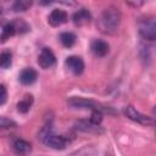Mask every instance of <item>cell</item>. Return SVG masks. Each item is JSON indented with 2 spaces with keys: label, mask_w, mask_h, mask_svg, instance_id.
I'll return each mask as SVG.
<instances>
[{
  "label": "cell",
  "mask_w": 156,
  "mask_h": 156,
  "mask_svg": "<svg viewBox=\"0 0 156 156\" xmlns=\"http://www.w3.org/2000/svg\"><path fill=\"white\" fill-rule=\"evenodd\" d=\"M11 63H12V54L7 50L2 51L1 55H0V66H1V68L6 69L11 66Z\"/></svg>",
  "instance_id": "18"
},
{
  "label": "cell",
  "mask_w": 156,
  "mask_h": 156,
  "mask_svg": "<svg viewBox=\"0 0 156 156\" xmlns=\"http://www.w3.org/2000/svg\"><path fill=\"white\" fill-rule=\"evenodd\" d=\"M40 139H41V141L46 145V146H49V147H51V149H55V150H63V149H66V146L69 144V140L67 139V138H65V136H62V135H57V134H54L52 132H51V129L49 128H46V129H43L41 130V133H40Z\"/></svg>",
  "instance_id": "2"
},
{
  "label": "cell",
  "mask_w": 156,
  "mask_h": 156,
  "mask_svg": "<svg viewBox=\"0 0 156 156\" xmlns=\"http://www.w3.org/2000/svg\"><path fill=\"white\" fill-rule=\"evenodd\" d=\"M91 21V13L87 9H80L73 15V23L78 27L85 26Z\"/></svg>",
  "instance_id": "11"
},
{
  "label": "cell",
  "mask_w": 156,
  "mask_h": 156,
  "mask_svg": "<svg viewBox=\"0 0 156 156\" xmlns=\"http://www.w3.org/2000/svg\"><path fill=\"white\" fill-rule=\"evenodd\" d=\"M90 49H91V51H93V54L95 56L102 57V56H105L108 52V44L106 41H104V40L95 39V40L91 41Z\"/></svg>",
  "instance_id": "12"
},
{
  "label": "cell",
  "mask_w": 156,
  "mask_h": 156,
  "mask_svg": "<svg viewBox=\"0 0 156 156\" xmlns=\"http://www.w3.org/2000/svg\"><path fill=\"white\" fill-rule=\"evenodd\" d=\"M90 121H91L94 124L100 126V123H101V121H102V113H101V111H91Z\"/></svg>",
  "instance_id": "20"
},
{
  "label": "cell",
  "mask_w": 156,
  "mask_h": 156,
  "mask_svg": "<svg viewBox=\"0 0 156 156\" xmlns=\"http://www.w3.org/2000/svg\"><path fill=\"white\" fill-rule=\"evenodd\" d=\"M68 20V16H67V12L63 11V10H60V9H55L50 12V15L48 16V22L50 26L52 27H60L61 24L66 23Z\"/></svg>",
  "instance_id": "7"
},
{
  "label": "cell",
  "mask_w": 156,
  "mask_h": 156,
  "mask_svg": "<svg viewBox=\"0 0 156 156\" xmlns=\"http://www.w3.org/2000/svg\"><path fill=\"white\" fill-rule=\"evenodd\" d=\"M12 22H13V24H15V27H16L17 34H18V33H20V34H22V33H27V32L30 30L29 24H28L27 22H24L23 20H21V18H16V20L12 21Z\"/></svg>",
  "instance_id": "19"
},
{
  "label": "cell",
  "mask_w": 156,
  "mask_h": 156,
  "mask_svg": "<svg viewBox=\"0 0 156 156\" xmlns=\"http://www.w3.org/2000/svg\"><path fill=\"white\" fill-rule=\"evenodd\" d=\"M123 112H124V115H126L129 119H132V121H134V122H136V123H139V124H143V126H151V124H154V121H152L150 117H147V116L140 113L139 111H136V110H135L133 106H130V105L127 106V107H124Z\"/></svg>",
  "instance_id": "4"
},
{
  "label": "cell",
  "mask_w": 156,
  "mask_h": 156,
  "mask_svg": "<svg viewBox=\"0 0 156 156\" xmlns=\"http://www.w3.org/2000/svg\"><path fill=\"white\" fill-rule=\"evenodd\" d=\"M56 62V57L54 55V52L49 49V48H43L39 56H38V65L44 68V69H48L50 67H52Z\"/></svg>",
  "instance_id": "6"
},
{
  "label": "cell",
  "mask_w": 156,
  "mask_h": 156,
  "mask_svg": "<svg viewBox=\"0 0 156 156\" xmlns=\"http://www.w3.org/2000/svg\"><path fill=\"white\" fill-rule=\"evenodd\" d=\"M0 93H1V95H0V105H4V104H5V101H6V98H7L6 88H5V85H4V84H1V85H0Z\"/></svg>",
  "instance_id": "22"
},
{
  "label": "cell",
  "mask_w": 156,
  "mask_h": 156,
  "mask_svg": "<svg viewBox=\"0 0 156 156\" xmlns=\"http://www.w3.org/2000/svg\"><path fill=\"white\" fill-rule=\"evenodd\" d=\"M139 35L147 41H156V18H146L138 26Z\"/></svg>",
  "instance_id": "3"
},
{
  "label": "cell",
  "mask_w": 156,
  "mask_h": 156,
  "mask_svg": "<svg viewBox=\"0 0 156 156\" xmlns=\"http://www.w3.org/2000/svg\"><path fill=\"white\" fill-rule=\"evenodd\" d=\"M0 127L4 128V129H6V128H13V127H16V123L12 119H9V118H6V117L2 116L0 118Z\"/></svg>",
  "instance_id": "21"
},
{
  "label": "cell",
  "mask_w": 156,
  "mask_h": 156,
  "mask_svg": "<svg viewBox=\"0 0 156 156\" xmlns=\"http://www.w3.org/2000/svg\"><path fill=\"white\" fill-rule=\"evenodd\" d=\"M76 34H73L72 32H62L60 34V41L65 48H72L76 43Z\"/></svg>",
  "instance_id": "14"
},
{
  "label": "cell",
  "mask_w": 156,
  "mask_h": 156,
  "mask_svg": "<svg viewBox=\"0 0 156 156\" xmlns=\"http://www.w3.org/2000/svg\"><path fill=\"white\" fill-rule=\"evenodd\" d=\"M76 128L79 129V130H83V132H91V130H96L99 128V126L94 124L90 119L87 121V119H83V121H79L76 123Z\"/></svg>",
  "instance_id": "16"
},
{
  "label": "cell",
  "mask_w": 156,
  "mask_h": 156,
  "mask_svg": "<svg viewBox=\"0 0 156 156\" xmlns=\"http://www.w3.org/2000/svg\"><path fill=\"white\" fill-rule=\"evenodd\" d=\"M32 4L33 2L29 1V0H17V1L13 2L12 9L16 12H23V11H27L32 6Z\"/></svg>",
  "instance_id": "17"
},
{
  "label": "cell",
  "mask_w": 156,
  "mask_h": 156,
  "mask_svg": "<svg viewBox=\"0 0 156 156\" xmlns=\"http://www.w3.org/2000/svg\"><path fill=\"white\" fill-rule=\"evenodd\" d=\"M121 23V12L117 7L110 6L107 9H105L96 22L98 28L100 29V32L105 33V34H113Z\"/></svg>",
  "instance_id": "1"
},
{
  "label": "cell",
  "mask_w": 156,
  "mask_h": 156,
  "mask_svg": "<svg viewBox=\"0 0 156 156\" xmlns=\"http://www.w3.org/2000/svg\"><path fill=\"white\" fill-rule=\"evenodd\" d=\"M68 105L72 107H77V108H89L91 111H107V108L105 107H100L99 104L91 101V100H87V99H82V98H72L68 100Z\"/></svg>",
  "instance_id": "5"
},
{
  "label": "cell",
  "mask_w": 156,
  "mask_h": 156,
  "mask_svg": "<svg viewBox=\"0 0 156 156\" xmlns=\"http://www.w3.org/2000/svg\"><path fill=\"white\" fill-rule=\"evenodd\" d=\"M154 115L156 116V106H155V108H154Z\"/></svg>",
  "instance_id": "24"
},
{
  "label": "cell",
  "mask_w": 156,
  "mask_h": 156,
  "mask_svg": "<svg viewBox=\"0 0 156 156\" xmlns=\"http://www.w3.org/2000/svg\"><path fill=\"white\" fill-rule=\"evenodd\" d=\"M12 149H13V151L17 155H20V156H27L32 151V145H30V143H28L24 139L16 138L12 141Z\"/></svg>",
  "instance_id": "9"
},
{
  "label": "cell",
  "mask_w": 156,
  "mask_h": 156,
  "mask_svg": "<svg viewBox=\"0 0 156 156\" xmlns=\"http://www.w3.org/2000/svg\"><path fill=\"white\" fill-rule=\"evenodd\" d=\"M15 34H17V30H16V27H15L13 22L6 23L2 27V30H1V41L5 43L7 39H10V37H13Z\"/></svg>",
  "instance_id": "15"
},
{
  "label": "cell",
  "mask_w": 156,
  "mask_h": 156,
  "mask_svg": "<svg viewBox=\"0 0 156 156\" xmlns=\"http://www.w3.org/2000/svg\"><path fill=\"white\" fill-rule=\"evenodd\" d=\"M33 104V96L30 94H27L23 96V99L17 104V111L21 113H27Z\"/></svg>",
  "instance_id": "13"
},
{
  "label": "cell",
  "mask_w": 156,
  "mask_h": 156,
  "mask_svg": "<svg viewBox=\"0 0 156 156\" xmlns=\"http://www.w3.org/2000/svg\"><path fill=\"white\" fill-rule=\"evenodd\" d=\"M37 78H38V73L32 67H27V68L22 69L21 73H20V76H18V79H20V82L23 85H30V84H33L37 80Z\"/></svg>",
  "instance_id": "10"
},
{
  "label": "cell",
  "mask_w": 156,
  "mask_h": 156,
  "mask_svg": "<svg viewBox=\"0 0 156 156\" xmlns=\"http://www.w3.org/2000/svg\"><path fill=\"white\" fill-rule=\"evenodd\" d=\"M65 65L76 76L82 74L83 71H84V62H83L82 57H79V56H69V57H67L66 61H65Z\"/></svg>",
  "instance_id": "8"
},
{
  "label": "cell",
  "mask_w": 156,
  "mask_h": 156,
  "mask_svg": "<svg viewBox=\"0 0 156 156\" xmlns=\"http://www.w3.org/2000/svg\"><path fill=\"white\" fill-rule=\"evenodd\" d=\"M129 5H134V6H140V5H143V2H128Z\"/></svg>",
  "instance_id": "23"
}]
</instances>
